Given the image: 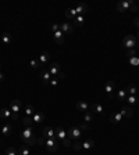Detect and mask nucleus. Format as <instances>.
Returning <instances> with one entry per match:
<instances>
[{"label": "nucleus", "mask_w": 139, "mask_h": 155, "mask_svg": "<svg viewBox=\"0 0 139 155\" xmlns=\"http://www.w3.org/2000/svg\"><path fill=\"white\" fill-rule=\"evenodd\" d=\"M44 147L46 149L49 151V152H56L57 149H58V138L57 137H53V138H47L46 140V143H44Z\"/></svg>", "instance_id": "nucleus-1"}, {"label": "nucleus", "mask_w": 139, "mask_h": 155, "mask_svg": "<svg viewBox=\"0 0 139 155\" xmlns=\"http://www.w3.org/2000/svg\"><path fill=\"white\" fill-rule=\"evenodd\" d=\"M122 44H124V47L128 49V50L135 49V46L138 44L136 36H133V35H128V36H125L124 37V40H122Z\"/></svg>", "instance_id": "nucleus-2"}, {"label": "nucleus", "mask_w": 139, "mask_h": 155, "mask_svg": "<svg viewBox=\"0 0 139 155\" xmlns=\"http://www.w3.org/2000/svg\"><path fill=\"white\" fill-rule=\"evenodd\" d=\"M67 137H70V140L78 141V138L81 137V129H79V126H71L70 130L67 132Z\"/></svg>", "instance_id": "nucleus-3"}, {"label": "nucleus", "mask_w": 139, "mask_h": 155, "mask_svg": "<svg viewBox=\"0 0 139 155\" xmlns=\"http://www.w3.org/2000/svg\"><path fill=\"white\" fill-rule=\"evenodd\" d=\"M114 87H115L114 81H108L107 83H106V86H104V92L108 94V99L110 100L114 99Z\"/></svg>", "instance_id": "nucleus-4"}, {"label": "nucleus", "mask_w": 139, "mask_h": 155, "mask_svg": "<svg viewBox=\"0 0 139 155\" xmlns=\"http://www.w3.org/2000/svg\"><path fill=\"white\" fill-rule=\"evenodd\" d=\"M129 6H131V0H122L120 3H117V11H120V12L128 11Z\"/></svg>", "instance_id": "nucleus-5"}, {"label": "nucleus", "mask_w": 139, "mask_h": 155, "mask_svg": "<svg viewBox=\"0 0 139 155\" xmlns=\"http://www.w3.org/2000/svg\"><path fill=\"white\" fill-rule=\"evenodd\" d=\"M33 136H35V134H33V129H32V126H31V127H25V130L19 134V138H21L22 141H26L28 138H31V137H33Z\"/></svg>", "instance_id": "nucleus-6"}, {"label": "nucleus", "mask_w": 139, "mask_h": 155, "mask_svg": "<svg viewBox=\"0 0 139 155\" xmlns=\"http://www.w3.org/2000/svg\"><path fill=\"white\" fill-rule=\"evenodd\" d=\"M60 31L63 32L64 35L67 33V35H71L72 32H74V26L71 24H68V22H61L60 24Z\"/></svg>", "instance_id": "nucleus-7"}, {"label": "nucleus", "mask_w": 139, "mask_h": 155, "mask_svg": "<svg viewBox=\"0 0 139 155\" xmlns=\"http://www.w3.org/2000/svg\"><path fill=\"white\" fill-rule=\"evenodd\" d=\"M21 105H22L21 100H11V103H10V111L14 112V114H18V111L21 110Z\"/></svg>", "instance_id": "nucleus-8"}, {"label": "nucleus", "mask_w": 139, "mask_h": 155, "mask_svg": "<svg viewBox=\"0 0 139 155\" xmlns=\"http://www.w3.org/2000/svg\"><path fill=\"white\" fill-rule=\"evenodd\" d=\"M42 137H43V138H53V137H56V134H54V129L50 127V126L44 127L43 130H42Z\"/></svg>", "instance_id": "nucleus-9"}, {"label": "nucleus", "mask_w": 139, "mask_h": 155, "mask_svg": "<svg viewBox=\"0 0 139 155\" xmlns=\"http://www.w3.org/2000/svg\"><path fill=\"white\" fill-rule=\"evenodd\" d=\"M44 119H46V115H44L43 112L36 111L33 115H32V121H33L35 123H40V122H43Z\"/></svg>", "instance_id": "nucleus-10"}, {"label": "nucleus", "mask_w": 139, "mask_h": 155, "mask_svg": "<svg viewBox=\"0 0 139 155\" xmlns=\"http://www.w3.org/2000/svg\"><path fill=\"white\" fill-rule=\"evenodd\" d=\"M54 134H56V137L58 138V140H63V138L67 137V132L64 130L61 126H57L56 129H54Z\"/></svg>", "instance_id": "nucleus-11"}, {"label": "nucleus", "mask_w": 139, "mask_h": 155, "mask_svg": "<svg viewBox=\"0 0 139 155\" xmlns=\"http://www.w3.org/2000/svg\"><path fill=\"white\" fill-rule=\"evenodd\" d=\"M40 78H42V81H43V83H49V81L51 79V75L50 72H49V69H40Z\"/></svg>", "instance_id": "nucleus-12"}, {"label": "nucleus", "mask_w": 139, "mask_h": 155, "mask_svg": "<svg viewBox=\"0 0 139 155\" xmlns=\"http://www.w3.org/2000/svg\"><path fill=\"white\" fill-rule=\"evenodd\" d=\"M11 115H13V112L10 111L8 108H1V110H0V118L11 121Z\"/></svg>", "instance_id": "nucleus-13"}, {"label": "nucleus", "mask_w": 139, "mask_h": 155, "mask_svg": "<svg viewBox=\"0 0 139 155\" xmlns=\"http://www.w3.org/2000/svg\"><path fill=\"white\" fill-rule=\"evenodd\" d=\"M121 121H122V114L121 112H114L110 115V122L111 123H120Z\"/></svg>", "instance_id": "nucleus-14"}, {"label": "nucleus", "mask_w": 139, "mask_h": 155, "mask_svg": "<svg viewBox=\"0 0 139 155\" xmlns=\"http://www.w3.org/2000/svg\"><path fill=\"white\" fill-rule=\"evenodd\" d=\"M53 37H54V42L57 44H63L64 43V33L61 31H57L53 33Z\"/></svg>", "instance_id": "nucleus-15"}, {"label": "nucleus", "mask_w": 139, "mask_h": 155, "mask_svg": "<svg viewBox=\"0 0 139 155\" xmlns=\"http://www.w3.org/2000/svg\"><path fill=\"white\" fill-rule=\"evenodd\" d=\"M49 72H50L51 76H57V75L60 74V65H58L57 62H53L50 67H49Z\"/></svg>", "instance_id": "nucleus-16"}, {"label": "nucleus", "mask_w": 139, "mask_h": 155, "mask_svg": "<svg viewBox=\"0 0 139 155\" xmlns=\"http://www.w3.org/2000/svg\"><path fill=\"white\" fill-rule=\"evenodd\" d=\"M75 11H76L78 15H82V14H85V12L89 11V8H88V6H86L85 3H81V4H78V6H76Z\"/></svg>", "instance_id": "nucleus-17"}, {"label": "nucleus", "mask_w": 139, "mask_h": 155, "mask_svg": "<svg viewBox=\"0 0 139 155\" xmlns=\"http://www.w3.org/2000/svg\"><path fill=\"white\" fill-rule=\"evenodd\" d=\"M1 133H3L4 136H10V134L13 133V125L11 123L3 125V127H1Z\"/></svg>", "instance_id": "nucleus-18"}, {"label": "nucleus", "mask_w": 139, "mask_h": 155, "mask_svg": "<svg viewBox=\"0 0 139 155\" xmlns=\"http://www.w3.org/2000/svg\"><path fill=\"white\" fill-rule=\"evenodd\" d=\"M121 114H122V116H126V118H131L133 116V110L131 107H122V110H121Z\"/></svg>", "instance_id": "nucleus-19"}, {"label": "nucleus", "mask_w": 139, "mask_h": 155, "mask_svg": "<svg viewBox=\"0 0 139 155\" xmlns=\"http://www.w3.org/2000/svg\"><path fill=\"white\" fill-rule=\"evenodd\" d=\"M76 110H79V111H82V112H86V111H89V104L86 101H78V103H76Z\"/></svg>", "instance_id": "nucleus-20"}, {"label": "nucleus", "mask_w": 139, "mask_h": 155, "mask_svg": "<svg viewBox=\"0 0 139 155\" xmlns=\"http://www.w3.org/2000/svg\"><path fill=\"white\" fill-rule=\"evenodd\" d=\"M90 111L92 112H96V114H103V105L101 104H97V103H93L92 105H90Z\"/></svg>", "instance_id": "nucleus-21"}, {"label": "nucleus", "mask_w": 139, "mask_h": 155, "mask_svg": "<svg viewBox=\"0 0 139 155\" xmlns=\"http://www.w3.org/2000/svg\"><path fill=\"white\" fill-rule=\"evenodd\" d=\"M49 58H50V54L47 51H43L40 54V57H39V64H46V62L49 61Z\"/></svg>", "instance_id": "nucleus-22"}, {"label": "nucleus", "mask_w": 139, "mask_h": 155, "mask_svg": "<svg viewBox=\"0 0 139 155\" xmlns=\"http://www.w3.org/2000/svg\"><path fill=\"white\" fill-rule=\"evenodd\" d=\"M11 39H13V37H11L10 33H3V35L0 36V40H1V43L3 44H8L10 42H11Z\"/></svg>", "instance_id": "nucleus-23"}, {"label": "nucleus", "mask_w": 139, "mask_h": 155, "mask_svg": "<svg viewBox=\"0 0 139 155\" xmlns=\"http://www.w3.org/2000/svg\"><path fill=\"white\" fill-rule=\"evenodd\" d=\"M18 155H29V147L26 144H22L18 148Z\"/></svg>", "instance_id": "nucleus-24"}, {"label": "nucleus", "mask_w": 139, "mask_h": 155, "mask_svg": "<svg viewBox=\"0 0 139 155\" xmlns=\"http://www.w3.org/2000/svg\"><path fill=\"white\" fill-rule=\"evenodd\" d=\"M76 15H78V14H76L75 8H68V10L65 11V17H67V18H70V19H74Z\"/></svg>", "instance_id": "nucleus-25"}, {"label": "nucleus", "mask_w": 139, "mask_h": 155, "mask_svg": "<svg viewBox=\"0 0 139 155\" xmlns=\"http://www.w3.org/2000/svg\"><path fill=\"white\" fill-rule=\"evenodd\" d=\"M83 119H85V122H86V123L92 122V121H93V112H92V111L83 112Z\"/></svg>", "instance_id": "nucleus-26"}, {"label": "nucleus", "mask_w": 139, "mask_h": 155, "mask_svg": "<svg viewBox=\"0 0 139 155\" xmlns=\"http://www.w3.org/2000/svg\"><path fill=\"white\" fill-rule=\"evenodd\" d=\"M72 21H74V25H75V26H81V25H83V22H85L83 15H76Z\"/></svg>", "instance_id": "nucleus-27"}, {"label": "nucleus", "mask_w": 139, "mask_h": 155, "mask_svg": "<svg viewBox=\"0 0 139 155\" xmlns=\"http://www.w3.org/2000/svg\"><path fill=\"white\" fill-rule=\"evenodd\" d=\"M35 112H36V110H35V108H33L31 104L25 105V115H26V116H32Z\"/></svg>", "instance_id": "nucleus-28"}, {"label": "nucleus", "mask_w": 139, "mask_h": 155, "mask_svg": "<svg viewBox=\"0 0 139 155\" xmlns=\"http://www.w3.org/2000/svg\"><path fill=\"white\" fill-rule=\"evenodd\" d=\"M126 103L131 104V105H136L139 103V100L136 99V96H128V97H126Z\"/></svg>", "instance_id": "nucleus-29"}, {"label": "nucleus", "mask_w": 139, "mask_h": 155, "mask_svg": "<svg viewBox=\"0 0 139 155\" xmlns=\"http://www.w3.org/2000/svg\"><path fill=\"white\" fill-rule=\"evenodd\" d=\"M93 145H95V141L89 138V140H86V141L82 144V148L83 149H90V148H93Z\"/></svg>", "instance_id": "nucleus-30"}, {"label": "nucleus", "mask_w": 139, "mask_h": 155, "mask_svg": "<svg viewBox=\"0 0 139 155\" xmlns=\"http://www.w3.org/2000/svg\"><path fill=\"white\" fill-rule=\"evenodd\" d=\"M136 92H138V89L135 85H129L126 89V93H129V96H136Z\"/></svg>", "instance_id": "nucleus-31"}, {"label": "nucleus", "mask_w": 139, "mask_h": 155, "mask_svg": "<svg viewBox=\"0 0 139 155\" xmlns=\"http://www.w3.org/2000/svg\"><path fill=\"white\" fill-rule=\"evenodd\" d=\"M32 123H33V121H32V116H26V118H24V122H22V125H24L25 127H31Z\"/></svg>", "instance_id": "nucleus-32"}, {"label": "nucleus", "mask_w": 139, "mask_h": 155, "mask_svg": "<svg viewBox=\"0 0 139 155\" xmlns=\"http://www.w3.org/2000/svg\"><path fill=\"white\" fill-rule=\"evenodd\" d=\"M117 99L122 101V100H126V90H120L118 93H117Z\"/></svg>", "instance_id": "nucleus-33"}, {"label": "nucleus", "mask_w": 139, "mask_h": 155, "mask_svg": "<svg viewBox=\"0 0 139 155\" xmlns=\"http://www.w3.org/2000/svg\"><path fill=\"white\" fill-rule=\"evenodd\" d=\"M129 64H131L132 67H139V57H132V58H129Z\"/></svg>", "instance_id": "nucleus-34"}, {"label": "nucleus", "mask_w": 139, "mask_h": 155, "mask_svg": "<svg viewBox=\"0 0 139 155\" xmlns=\"http://www.w3.org/2000/svg\"><path fill=\"white\" fill-rule=\"evenodd\" d=\"M36 140H38V138L33 136V137H31V138H28L26 141H24V144H26V145H35V144H36Z\"/></svg>", "instance_id": "nucleus-35"}, {"label": "nucleus", "mask_w": 139, "mask_h": 155, "mask_svg": "<svg viewBox=\"0 0 139 155\" xmlns=\"http://www.w3.org/2000/svg\"><path fill=\"white\" fill-rule=\"evenodd\" d=\"M61 144H63L64 147H71V145H72L71 140H70V137H65V138H63V140H61Z\"/></svg>", "instance_id": "nucleus-36"}, {"label": "nucleus", "mask_w": 139, "mask_h": 155, "mask_svg": "<svg viewBox=\"0 0 139 155\" xmlns=\"http://www.w3.org/2000/svg\"><path fill=\"white\" fill-rule=\"evenodd\" d=\"M6 155H18V154H17V151H15L13 147H8V148L6 149Z\"/></svg>", "instance_id": "nucleus-37"}, {"label": "nucleus", "mask_w": 139, "mask_h": 155, "mask_svg": "<svg viewBox=\"0 0 139 155\" xmlns=\"http://www.w3.org/2000/svg\"><path fill=\"white\" fill-rule=\"evenodd\" d=\"M129 11H138V6H136V3L133 1V0H131V6H129Z\"/></svg>", "instance_id": "nucleus-38"}, {"label": "nucleus", "mask_w": 139, "mask_h": 155, "mask_svg": "<svg viewBox=\"0 0 139 155\" xmlns=\"http://www.w3.org/2000/svg\"><path fill=\"white\" fill-rule=\"evenodd\" d=\"M50 29L53 31V33H54V32H57V31H60V24H57V22H54V24H51Z\"/></svg>", "instance_id": "nucleus-39"}, {"label": "nucleus", "mask_w": 139, "mask_h": 155, "mask_svg": "<svg viewBox=\"0 0 139 155\" xmlns=\"http://www.w3.org/2000/svg\"><path fill=\"white\" fill-rule=\"evenodd\" d=\"M71 147H72L74 149H75V151H79V149L82 148V144H81V143H78V141H75V143H74L72 145H71Z\"/></svg>", "instance_id": "nucleus-40"}, {"label": "nucleus", "mask_w": 139, "mask_h": 155, "mask_svg": "<svg viewBox=\"0 0 139 155\" xmlns=\"http://www.w3.org/2000/svg\"><path fill=\"white\" fill-rule=\"evenodd\" d=\"M132 57H136V50L135 49L128 50V58H132Z\"/></svg>", "instance_id": "nucleus-41"}, {"label": "nucleus", "mask_w": 139, "mask_h": 155, "mask_svg": "<svg viewBox=\"0 0 139 155\" xmlns=\"http://www.w3.org/2000/svg\"><path fill=\"white\" fill-rule=\"evenodd\" d=\"M29 65H31V68H38V67H39V61H36V60H31Z\"/></svg>", "instance_id": "nucleus-42"}, {"label": "nucleus", "mask_w": 139, "mask_h": 155, "mask_svg": "<svg viewBox=\"0 0 139 155\" xmlns=\"http://www.w3.org/2000/svg\"><path fill=\"white\" fill-rule=\"evenodd\" d=\"M44 143H46V140H44L43 137H40V138L36 140V144H38V145H44Z\"/></svg>", "instance_id": "nucleus-43"}, {"label": "nucleus", "mask_w": 139, "mask_h": 155, "mask_svg": "<svg viewBox=\"0 0 139 155\" xmlns=\"http://www.w3.org/2000/svg\"><path fill=\"white\" fill-rule=\"evenodd\" d=\"M49 83H50V86H57V83H58V81H57V79H50V81H49Z\"/></svg>", "instance_id": "nucleus-44"}, {"label": "nucleus", "mask_w": 139, "mask_h": 155, "mask_svg": "<svg viewBox=\"0 0 139 155\" xmlns=\"http://www.w3.org/2000/svg\"><path fill=\"white\" fill-rule=\"evenodd\" d=\"M56 78H57V79H61V81H63V79H65V75H64V74H61V72H60V74L57 75Z\"/></svg>", "instance_id": "nucleus-45"}, {"label": "nucleus", "mask_w": 139, "mask_h": 155, "mask_svg": "<svg viewBox=\"0 0 139 155\" xmlns=\"http://www.w3.org/2000/svg\"><path fill=\"white\" fill-rule=\"evenodd\" d=\"M133 25L136 26V29H139V18H135V19H133Z\"/></svg>", "instance_id": "nucleus-46"}, {"label": "nucleus", "mask_w": 139, "mask_h": 155, "mask_svg": "<svg viewBox=\"0 0 139 155\" xmlns=\"http://www.w3.org/2000/svg\"><path fill=\"white\" fill-rule=\"evenodd\" d=\"M18 119V114H14L13 112V115H11V121H17Z\"/></svg>", "instance_id": "nucleus-47"}, {"label": "nucleus", "mask_w": 139, "mask_h": 155, "mask_svg": "<svg viewBox=\"0 0 139 155\" xmlns=\"http://www.w3.org/2000/svg\"><path fill=\"white\" fill-rule=\"evenodd\" d=\"M79 129H81V130H86V129H88V125H86V123L81 125V126H79Z\"/></svg>", "instance_id": "nucleus-48"}, {"label": "nucleus", "mask_w": 139, "mask_h": 155, "mask_svg": "<svg viewBox=\"0 0 139 155\" xmlns=\"http://www.w3.org/2000/svg\"><path fill=\"white\" fill-rule=\"evenodd\" d=\"M3 81H4V75L0 72V82H3Z\"/></svg>", "instance_id": "nucleus-49"}, {"label": "nucleus", "mask_w": 139, "mask_h": 155, "mask_svg": "<svg viewBox=\"0 0 139 155\" xmlns=\"http://www.w3.org/2000/svg\"><path fill=\"white\" fill-rule=\"evenodd\" d=\"M136 40L139 42V29H138V33H136Z\"/></svg>", "instance_id": "nucleus-50"}, {"label": "nucleus", "mask_w": 139, "mask_h": 155, "mask_svg": "<svg viewBox=\"0 0 139 155\" xmlns=\"http://www.w3.org/2000/svg\"><path fill=\"white\" fill-rule=\"evenodd\" d=\"M136 46H138V47H139V42H138V44H136Z\"/></svg>", "instance_id": "nucleus-51"}, {"label": "nucleus", "mask_w": 139, "mask_h": 155, "mask_svg": "<svg viewBox=\"0 0 139 155\" xmlns=\"http://www.w3.org/2000/svg\"><path fill=\"white\" fill-rule=\"evenodd\" d=\"M0 67H1V65H0Z\"/></svg>", "instance_id": "nucleus-52"}]
</instances>
